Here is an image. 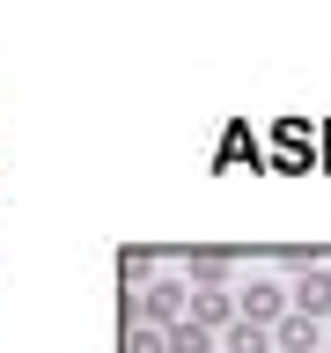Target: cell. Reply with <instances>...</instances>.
Here are the masks:
<instances>
[{"instance_id":"3","label":"cell","mask_w":331,"mask_h":353,"mask_svg":"<svg viewBox=\"0 0 331 353\" xmlns=\"http://www.w3.org/2000/svg\"><path fill=\"white\" fill-rule=\"evenodd\" d=\"M287 302H294V316H317V324H324L331 316V265H309L302 280L287 287Z\"/></svg>"},{"instance_id":"10","label":"cell","mask_w":331,"mask_h":353,"mask_svg":"<svg viewBox=\"0 0 331 353\" xmlns=\"http://www.w3.org/2000/svg\"><path fill=\"white\" fill-rule=\"evenodd\" d=\"M118 272H126V287L148 280V272H154V250H126V258H118Z\"/></svg>"},{"instance_id":"11","label":"cell","mask_w":331,"mask_h":353,"mask_svg":"<svg viewBox=\"0 0 331 353\" xmlns=\"http://www.w3.org/2000/svg\"><path fill=\"white\" fill-rule=\"evenodd\" d=\"M324 353H331V346H324Z\"/></svg>"},{"instance_id":"5","label":"cell","mask_w":331,"mask_h":353,"mask_svg":"<svg viewBox=\"0 0 331 353\" xmlns=\"http://www.w3.org/2000/svg\"><path fill=\"white\" fill-rule=\"evenodd\" d=\"M272 346H280V353H324V324H317V316H294V309H287L280 324H272Z\"/></svg>"},{"instance_id":"2","label":"cell","mask_w":331,"mask_h":353,"mask_svg":"<svg viewBox=\"0 0 331 353\" xmlns=\"http://www.w3.org/2000/svg\"><path fill=\"white\" fill-rule=\"evenodd\" d=\"M236 309H243V324H265V331H272V324H280V316H287L294 302H287V287H272V280H250V287L236 294Z\"/></svg>"},{"instance_id":"4","label":"cell","mask_w":331,"mask_h":353,"mask_svg":"<svg viewBox=\"0 0 331 353\" xmlns=\"http://www.w3.org/2000/svg\"><path fill=\"white\" fill-rule=\"evenodd\" d=\"M243 309H236V294L228 287H192V324H206V331H228Z\"/></svg>"},{"instance_id":"6","label":"cell","mask_w":331,"mask_h":353,"mask_svg":"<svg viewBox=\"0 0 331 353\" xmlns=\"http://www.w3.org/2000/svg\"><path fill=\"white\" fill-rule=\"evenodd\" d=\"M184 265H192L199 287H228V272H236V258H228V250H192Z\"/></svg>"},{"instance_id":"8","label":"cell","mask_w":331,"mask_h":353,"mask_svg":"<svg viewBox=\"0 0 331 353\" xmlns=\"http://www.w3.org/2000/svg\"><path fill=\"white\" fill-rule=\"evenodd\" d=\"M170 353H214V331H206V324H192V316H184V324L170 331Z\"/></svg>"},{"instance_id":"1","label":"cell","mask_w":331,"mask_h":353,"mask_svg":"<svg viewBox=\"0 0 331 353\" xmlns=\"http://www.w3.org/2000/svg\"><path fill=\"white\" fill-rule=\"evenodd\" d=\"M132 316L148 331H177L184 316H192V287H177V280H148L140 287V302H132Z\"/></svg>"},{"instance_id":"7","label":"cell","mask_w":331,"mask_h":353,"mask_svg":"<svg viewBox=\"0 0 331 353\" xmlns=\"http://www.w3.org/2000/svg\"><path fill=\"white\" fill-rule=\"evenodd\" d=\"M221 346H228V353H272V331H265V324H243V316H236Z\"/></svg>"},{"instance_id":"9","label":"cell","mask_w":331,"mask_h":353,"mask_svg":"<svg viewBox=\"0 0 331 353\" xmlns=\"http://www.w3.org/2000/svg\"><path fill=\"white\" fill-rule=\"evenodd\" d=\"M126 353H170V331H148V324H132V331H126Z\"/></svg>"}]
</instances>
